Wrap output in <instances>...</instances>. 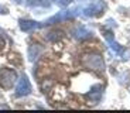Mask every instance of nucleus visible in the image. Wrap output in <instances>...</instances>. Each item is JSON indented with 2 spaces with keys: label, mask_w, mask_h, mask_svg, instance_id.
I'll use <instances>...</instances> for the list:
<instances>
[{
  "label": "nucleus",
  "mask_w": 130,
  "mask_h": 113,
  "mask_svg": "<svg viewBox=\"0 0 130 113\" xmlns=\"http://www.w3.org/2000/svg\"><path fill=\"white\" fill-rule=\"evenodd\" d=\"M17 81V74L14 69L10 68H2L0 69V86L4 89H10L13 88V85Z\"/></svg>",
  "instance_id": "f257e3e1"
},
{
  "label": "nucleus",
  "mask_w": 130,
  "mask_h": 113,
  "mask_svg": "<svg viewBox=\"0 0 130 113\" xmlns=\"http://www.w3.org/2000/svg\"><path fill=\"white\" fill-rule=\"evenodd\" d=\"M85 65L88 68H91V69H93V71H103L105 69V61L103 58H102L101 55L98 54H89L85 57Z\"/></svg>",
  "instance_id": "f03ea898"
},
{
  "label": "nucleus",
  "mask_w": 130,
  "mask_h": 113,
  "mask_svg": "<svg viewBox=\"0 0 130 113\" xmlns=\"http://www.w3.org/2000/svg\"><path fill=\"white\" fill-rule=\"evenodd\" d=\"M31 92V84H30V79L27 78V75H21L17 82L16 86V96L21 98V96H27Z\"/></svg>",
  "instance_id": "7ed1b4c3"
},
{
  "label": "nucleus",
  "mask_w": 130,
  "mask_h": 113,
  "mask_svg": "<svg viewBox=\"0 0 130 113\" xmlns=\"http://www.w3.org/2000/svg\"><path fill=\"white\" fill-rule=\"evenodd\" d=\"M105 10V3L101 0H92L89 6L85 9V16L88 17H95V16H101Z\"/></svg>",
  "instance_id": "20e7f679"
},
{
  "label": "nucleus",
  "mask_w": 130,
  "mask_h": 113,
  "mask_svg": "<svg viewBox=\"0 0 130 113\" xmlns=\"http://www.w3.org/2000/svg\"><path fill=\"white\" fill-rule=\"evenodd\" d=\"M19 26H20V30L24 33H28L31 30H36L38 27H41L38 21H34V20H28V19H21L19 21Z\"/></svg>",
  "instance_id": "39448f33"
},
{
  "label": "nucleus",
  "mask_w": 130,
  "mask_h": 113,
  "mask_svg": "<svg viewBox=\"0 0 130 113\" xmlns=\"http://www.w3.org/2000/svg\"><path fill=\"white\" fill-rule=\"evenodd\" d=\"M75 17V13L72 11V10H67V11H61V13H58L57 16L51 17V19L47 20V24H54V23L57 21H61V20H68V19H74Z\"/></svg>",
  "instance_id": "423d86ee"
},
{
  "label": "nucleus",
  "mask_w": 130,
  "mask_h": 113,
  "mask_svg": "<svg viewBox=\"0 0 130 113\" xmlns=\"http://www.w3.org/2000/svg\"><path fill=\"white\" fill-rule=\"evenodd\" d=\"M92 31L88 28H85L84 26H78V28H75L74 31V36L75 38H78V40H85V38H88V37H91Z\"/></svg>",
  "instance_id": "0eeeda50"
},
{
  "label": "nucleus",
  "mask_w": 130,
  "mask_h": 113,
  "mask_svg": "<svg viewBox=\"0 0 130 113\" xmlns=\"http://www.w3.org/2000/svg\"><path fill=\"white\" fill-rule=\"evenodd\" d=\"M42 48L41 47H38V45H31L28 48V57H30V61H34V59H37V57H38L40 54H41Z\"/></svg>",
  "instance_id": "6e6552de"
},
{
  "label": "nucleus",
  "mask_w": 130,
  "mask_h": 113,
  "mask_svg": "<svg viewBox=\"0 0 130 113\" xmlns=\"http://www.w3.org/2000/svg\"><path fill=\"white\" fill-rule=\"evenodd\" d=\"M101 93H102V88L98 85V86L92 88V92L88 95V98H91V99H93V100H98L99 98H101Z\"/></svg>",
  "instance_id": "1a4fd4ad"
},
{
  "label": "nucleus",
  "mask_w": 130,
  "mask_h": 113,
  "mask_svg": "<svg viewBox=\"0 0 130 113\" xmlns=\"http://www.w3.org/2000/svg\"><path fill=\"white\" fill-rule=\"evenodd\" d=\"M109 44H110L109 47H110V48L113 50L115 52H116V54H123V52H124V48L122 47V45L117 44V42L115 41V40H109Z\"/></svg>",
  "instance_id": "9d476101"
},
{
  "label": "nucleus",
  "mask_w": 130,
  "mask_h": 113,
  "mask_svg": "<svg viewBox=\"0 0 130 113\" xmlns=\"http://www.w3.org/2000/svg\"><path fill=\"white\" fill-rule=\"evenodd\" d=\"M55 2H57V4H58L59 7H67L72 0H55Z\"/></svg>",
  "instance_id": "9b49d317"
},
{
  "label": "nucleus",
  "mask_w": 130,
  "mask_h": 113,
  "mask_svg": "<svg viewBox=\"0 0 130 113\" xmlns=\"http://www.w3.org/2000/svg\"><path fill=\"white\" fill-rule=\"evenodd\" d=\"M38 2H40V3H41L44 7H50L52 3H54V2H55V0H38Z\"/></svg>",
  "instance_id": "f8f14e48"
},
{
  "label": "nucleus",
  "mask_w": 130,
  "mask_h": 113,
  "mask_svg": "<svg viewBox=\"0 0 130 113\" xmlns=\"http://www.w3.org/2000/svg\"><path fill=\"white\" fill-rule=\"evenodd\" d=\"M3 47H4V40H3V37L0 36V50H3Z\"/></svg>",
  "instance_id": "ddd939ff"
},
{
  "label": "nucleus",
  "mask_w": 130,
  "mask_h": 113,
  "mask_svg": "<svg viewBox=\"0 0 130 113\" xmlns=\"http://www.w3.org/2000/svg\"><path fill=\"white\" fill-rule=\"evenodd\" d=\"M28 4H30V6H34V4H36V2H34V0H28Z\"/></svg>",
  "instance_id": "4468645a"
}]
</instances>
